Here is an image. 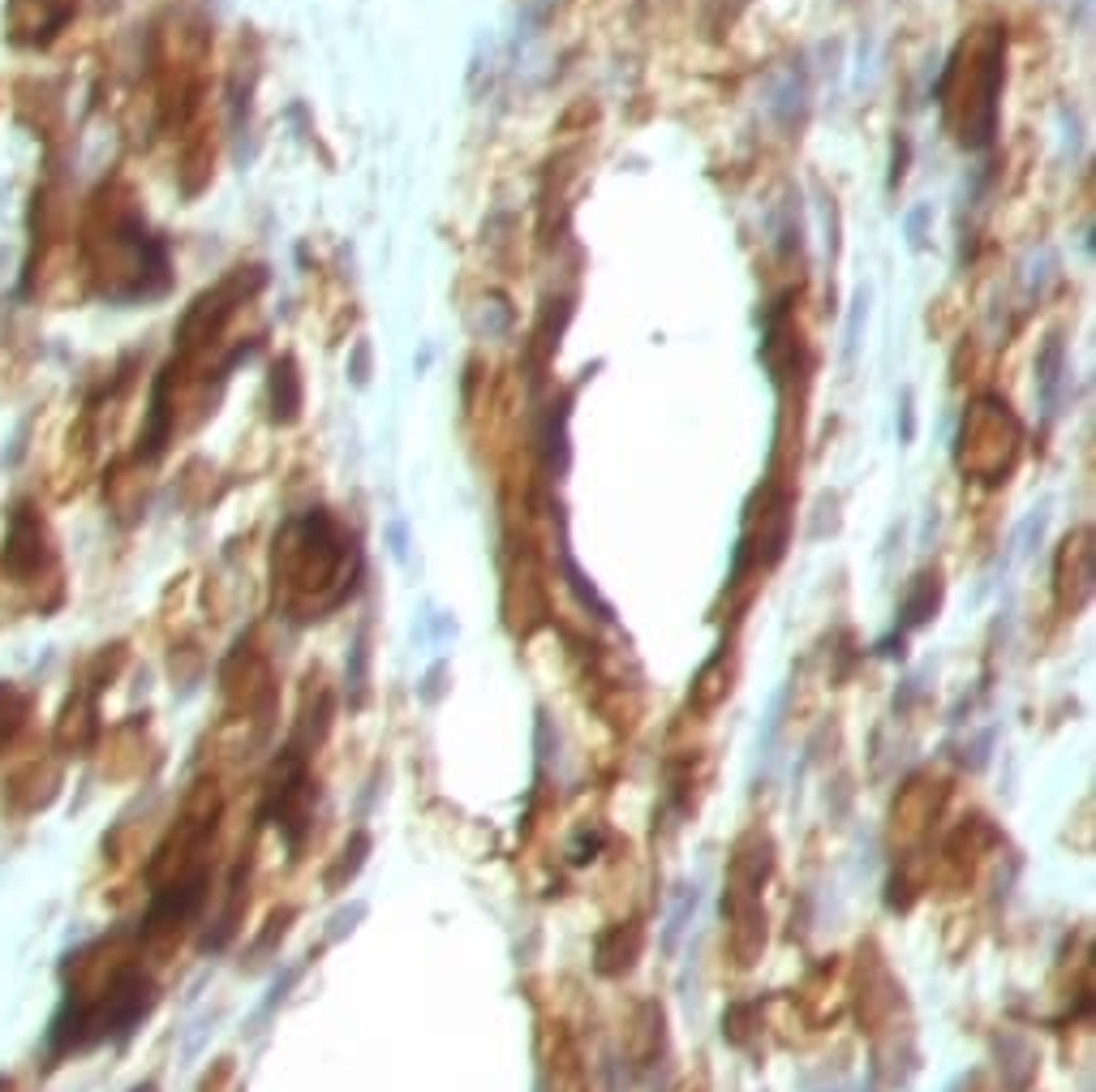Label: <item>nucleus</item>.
Segmentation results:
<instances>
[{
  "instance_id": "obj_2",
  "label": "nucleus",
  "mask_w": 1096,
  "mask_h": 1092,
  "mask_svg": "<svg viewBox=\"0 0 1096 1092\" xmlns=\"http://www.w3.org/2000/svg\"><path fill=\"white\" fill-rule=\"evenodd\" d=\"M1015 448L1019 426L1011 422L1006 405H976L972 422L963 426V469H980V461H985V473H1006L1015 461Z\"/></svg>"
},
{
  "instance_id": "obj_1",
  "label": "nucleus",
  "mask_w": 1096,
  "mask_h": 1092,
  "mask_svg": "<svg viewBox=\"0 0 1096 1092\" xmlns=\"http://www.w3.org/2000/svg\"><path fill=\"white\" fill-rule=\"evenodd\" d=\"M998 56H1002V44L993 31H985L959 48V56L950 61L942 78L946 121L968 147H985L993 134V95H998V78H1002Z\"/></svg>"
}]
</instances>
